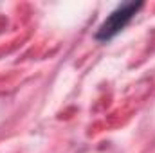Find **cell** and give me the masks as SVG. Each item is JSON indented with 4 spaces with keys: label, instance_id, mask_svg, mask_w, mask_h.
<instances>
[{
    "label": "cell",
    "instance_id": "1",
    "mask_svg": "<svg viewBox=\"0 0 155 153\" xmlns=\"http://www.w3.org/2000/svg\"><path fill=\"white\" fill-rule=\"evenodd\" d=\"M144 7V2H124L119 4L116 9L101 22V25L97 27L94 38L97 41H108V40L116 38L117 34L135 18V15Z\"/></svg>",
    "mask_w": 155,
    "mask_h": 153
}]
</instances>
